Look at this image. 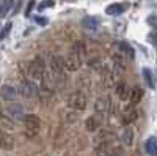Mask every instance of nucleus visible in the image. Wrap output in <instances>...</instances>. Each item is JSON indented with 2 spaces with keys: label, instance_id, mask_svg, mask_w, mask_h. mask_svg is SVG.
<instances>
[{
  "label": "nucleus",
  "instance_id": "393cba45",
  "mask_svg": "<svg viewBox=\"0 0 157 156\" xmlns=\"http://www.w3.org/2000/svg\"><path fill=\"white\" fill-rule=\"evenodd\" d=\"M50 6H54V2H52V0H46V2H43V3H39V5H38V10H39V11H43V10L50 8Z\"/></svg>",
  "mask_w": 157,
  "mask_h": 156
},
{
  "label": "nucleus",
  "instance_id": "cd10ccee",
  "mask_svg": "<svg viewBox=\"0 0 157 156\" xmlns=\"http://www.w3.org/2000/svg\"><path fill=\"white\" fill-rule=\"evenodd\" d=\"M35 21H36V24H39V25H46V24H47V19H46V18H35Z\"/></svg>",
  "mask_w": 157,
  "mask_h": 156
},
{
  "label": "nucleus",
  "instance_id": "9b49d317",
  "mask_svg": "<svg viewBox=\"0 0 157 156\" xmlns=\"http://www.w3.org/2000/svg\"><path fill=\"white\" fill-rule=\"evenodd\" d=\"M137 117H138L137 109L130 106V107H126V109H124L121 120H123V123H124V125H130L132 122H135V120H137Z\"/></svg>",
  "mask_w": 157,
  "mask_h": 156
},
{
  "label": "nucleus",
  "instance_id": "6ab92c4d",
  "mask_svg": "<svg viewBox=\"0 0 157 156\" xmlns=\"http://www.w3.org/2000/svg\"><path fill=\"white\" fill-rule=\"evenodd\" d=\"M118 47L121 49V52L129 58V60H134V57H135V52H134V49H132V46L130 44H127V43H118Z\"/></svg>",
  "mask_w": 157,
  "mask_h": 156
},
{
  "label": "nucleus",
  "instance_id": "b1692460",
  "mask_svg": "<svg viewBox=\"0 0 157 156\" xmlns=\"http://www.w3.org/2000/svg\"><path fill=\"white\" fill-rule=\"evenodd\" d=\"M11 27H13V24H11V22H8V24L5 25L3 30L0 32V40H3V38H6V36H8V33L11 32Z\"/></svg>",
  "mask_w": 157,
  "mask_h": 156
},
{
  "label": "nucleus",
  "instance_id": "a878e982",
  "mask_svg": "<svg viewBox=\"0 0 157 156\" xmlns=\"http://www.w3.org/2000/svg\"><path fill=\"white\" fill-rule=\"evenodd\" d=\"M148 41L157 46V30H152V32L148 35Z\"/></svg>",
  "mask_w": 157,
  "mask_h": 156
},
{
  "label": "nucleus",
  "instance_id": "2eb2a0df",
  "mask_svg": "<svg viewBox=\"0 0 157 156\" xmlns=\"http://www.w3.org/2000/svg\"><path fill=\"white\" fill-rule=\"evenodd\" d=\"M146 153L148 156H157V137H149L146 140Z\"/></svg>",
  "mask_w": 157,
  "mask_h": 156
},
{
  "label": "nucleus",
  "instance_id": "5701e85b",
  "mask_svg": "<svg viewBox=\"0 0 157 156\" xmlns=\"http://www.w3.org/2000/svg\"><path fill=\"white\" fill-rule=\"evenodd\" d=\"M143 77H145V82H146L148 87H151V88L155 87L154 79H152V74H151V70H149V68H145V70H143Z\"/></svg>",
  "mask_w": 157,
  "mask_h": 156
},
{
  "label": "nucleus",
  "instance_id": "f03ea898",
  "mask_svg": "<svg viewBox=\"0 0 157 156\" xmlns=\"http://www.w3.org/2000/svg\"><path fill=\"white\" fill-rule=\"evenodd\" d=\"M24 125H25V136L33 139L36 137L39 128H41V120L35 114H27V115H24Z\"/></svg>",
  "mask_w": 157,
  "mask_h": 156
},
{
  "label": "nucleus",
  "instance_id": "9d476101",
  "mask_svg": "<svg viewBox=\"0 0 157 156\" xmlns=\"http://www.w3.org/2000/svg\"><path fill=\"white\" fill-rule=\"evenodd\" d=\"M19 92L22 93V96H35L36 92H38V87L36 84H33L32 81H24L21 84V88H19Z\"/></svg>",
  "mask_w": 157,
  "mask_h": 156
},
{
  "label": "nucleus",
  "instance_id": "a211bd4d",
  "mask_svg": "<svg viewBox=\"0 0 157 156\" xmlns=\"http://www.w3.org/2000/svg\"><path fill=\"white\" fill-rule=\"evenodd\" d=\"M85 125H86V129H88V131H96V129L101 126V117H98V115L88 117Z\"/></svg>",
  "mask_w": 157,
  "mask_h": 156
},
{
  "label": "nucleus",
  "instance_id": "aec40b11",
  "mask_svg": "<svg viewBox=\"0 0 157 156\" xmlns=\"http://www.w3.org/2000/svg\"><path fill=\"white\" fill-rule=\"evenodd\" d=\"M13 3H14V0H2V3H0V19H3L8 14Z\"/></svg>",
  "mask_w": 157,
  "mask_h": 156
},
{
  "label": "nucleus",
  "instance_id": "4468645a",
  "mask_svg": "<svg viewBox=\"0 0 157 156\" xmlns=\"http://www.w3.org/2000/svg\"><path fill=\"white\" fill-rule=\"evenodd\" d=\"M141 98H143V90H141L140 87H134V88L129 92V101H130V104L140 102Z\"/></svg>",
  "mask_w": 157,
  "mask_h": 156
},
{
  "label": "nucleus",
  "instance_id": "dca6fc26",
  "mask_svg": "<svg viewBox=\"0 0 157 156\" xmlns=\"http://www.w3.org/2000/svg\"><path fill=\"white\" fill-rule=\"evenodd\" d=\"M82 25H83L86 30H96L99 27V21L96 18H93V16H86V18H83Z\"/></svg>",
  "mask_w": 157,
  "mask_h": 156
},
{
  "label": "nucleus",
  "instance_id": "7ed1b4c3",
  "mask_svg": "<svg viewBox=\"0 0 157 156\" xmlns=\"http://www.w3.org/2000/svg\"><path fill=\"white\" fill-rule=\"evenodd\" d=\"M96 154L98 156H120L121 154V147L118 145L115 140L105 142V144H99L96 147Z\"/></svg>",
  "mask_w": 157,
  "mask_h": 156
},
{
  "label": "nucleus",
  "instance_id": "6e6552de",
  "mask_svg": "<svg viewBox=\"0 0 157 156\" xmlns=\"http://www.w3.org/2000/svg\"><path fill=\"white\" fill-rule=\"evenodd\" d=\"M17 96V90L13 87V85H2L0 87V98L3 101H14Z\"/></svg>",
  "mask_w": 157,
  "mask_h": 156
},
{
  "label": "nucleus",
  "instance_id": "c85d7f7f",
  "mask_svg": "<svg viewBox=\"0 0 157 156\" xmlns=\"http://www.w3.org/2000/svg\"><path fill=\"white\" fill-rule=\"evenodd\" d=\"M3 118V114H2V109H0V120Z\"/></svg>",
  "mask_w": 157,
  "mask_h": 156
},
{
  "label": "nucleus",
  "instance_id": "f8f14e48",
  "mask_svg": "<svg viewBox=\"0 0 157 156\" xmlns=\"http://www.w3.org/2000/svg\"><path fill=\"white\" fill-rule=\"evenodd\" d=\"M14 147V140L11 139V136H8L6 133H3L0 129V148H5V150H11Z\"/></svg>",
  "mask_w": 157,
  "mask_h": 156
},
{
  "label": "nucleus",
  "instance_id": "ddd939ff",
  "mask_svg": "<svg viewBox=\"0 0 157 156\" xmlns=\"http://www.w3.org/2000/svg\"><path fill=\"white\" fill-rule=\"evenodd\" d=\"M94 109H96V112H98V114H104V112H107V109H109V98H105V96L98 98V99H96V102H94Z\"/></svg>",
  "mask_w": 157,
  "mask_h": 156
},
{
  "label": "nucleus",
  "instance_id": "f257e3e1",
  "mask_svg": "<svg viewBox=\"0 0 157 156\" xmlns=\"http://www.w3.org/2000/svg\"><path fill=\"white\" fill-rule=\"evenodd\" d=\"M27 74L32 77L33 81H44L46 79V68H44V63L43 60L36 57L33 62L27 63Z\"/></svg>",
  "mask_w": 157,
  "mask_h": 156
},
{
  "label": "nucleus",
  "instance_id": "39448f33",
  "mask_svg": "<svg viewBox=\"0 0 157 156\" xmlns=\"http://www.w3.org/2000/svg\"><path fill=\"white\" fill-rule=\"evenodd\" d=\"M82 62H83V58L80 55H77L75 52H72V50H71V54L64 58V65H66L68 71H77L78 68L82 66Z\"/></svg>",
  "mask_w": 157,
  "mask_h": 156
},
{
  "label": "nucleus",
  "instance_id": "f3484780",
  "mask_svg": "<svg viewBox=\"0 0 157 156\" xmlns=\"http://www.w3.org/2000/svg\"><path fill=\"white\" fill-rule=\"evenodd\" d=\"M115 92L120 96V99H129V88L124 82H118L115 87Z\"/></svg>",
  "mask_w": 157,
  "mask_h": 156
},
{
  "label": "nucleus",
  "instance_id": "412c9836",
  "mask_svg": "<svg viewBox=\"0 0 157 156\" xmlns=\"http://www.w3.org/2000/svg\"><path fill=\"white\" fill-rule=\"evenodd\" d=\"M72 52H75L77 55H80L82 58H85V54H86L85 43H83V41H77V43H74V46H72Z\"/></svg>",
  "mask_w": 157,
  "mask_h": 156
},
{
  "label": "nucleus",
  "instance_id": "1a4fd4ad",
  "mask_svg": "<svg viewBox=\"0 0 157 156\" xmlns=\"http://www.w3.org/2000/svg\"><path fill=\"white\" fill-rule=\"evenodd\" d=\"M129 8V3L127 2H121V3H112L105 8V13L109 16H120Z\"/></svg>",
  "mask_w": 157,
  "mask_h": 156
},
{
  "label": "nucleus",
  "instance_id": "20e7f679",
  "mask_svg": "<svg viewBox=\"0 0 157 156\" xmlns=\"http://www.w3.org/2000/svg\"><path fill=\"white\" fill-rule=\"evenodd\" d=\"M68 104L69 107L74 109V110H85L86 107V98L82 92H74L71 93L69 99H68Z\"/></svg>",
  "mask_w": 157,
  "mask_h": 156
},
{
  "label": "nucleus",
  "instance_id": "423d86ee",
  "mask_svg": "<svg viewBox=\"0 0 157 156\" xmlns=\"http://www.w3.org/2000/svg\"><path fill=\"white\" fill-rule=\"evenodd\" d=\"M66 70V65H64V58L60 55H54L50 58V71L55 74H61Z\"/></svg>",
  "mask_w": 157,
  "mask_h": 156
},
{
  "label": "nucleus",
  "instance_id": "bb28decb",
  "mask_svg": "<svg viewBox=\"0 0 157 156\" xmlns=\"http://www.w3.org/2000/svg\"><path fill=\"white\" fill-rule=\"evenodd\" d=\"M33 6H35V2H33V0H30V2H29V6H27V10H25V16H30V13H32Z\"/></svg>",
  "mask_w": 157,
  "mask_h": 156
},
{
  "label": "nucleus",
  "instance_id": "4be33fe9",
  "mask_svg": "<svg viewBox=\"0 0 157 156\" xmlns=\"http://www.w3.org/2000/svg\"><path fill=\"white\" fill-rule=\"evenodd\" d=\"M8 114H10L11 117H14V118H21V117L24 115L22 106H19V104H14V106L8 107Z\"/></svg>",
  "mask_w": 157,
  "mask_h": 156
},
{
  "label": "nucleus",
  "instance_id": "0eeeda50",
  "mask_svg": "<svg viewBox=\"0 0 157 156\" xmlns=\"http://www.w3.org/2000/svg\"><path fill=\"white\" fill-rule=\"evenodd\" d=\"M120 140L123 142L126 147H132V144H134V129L130 128L129 125H126V126L121 129V133H120Z\"/></svg>",
  "mask_w": 157,
  "mask_h": 156
}]
</instances>
